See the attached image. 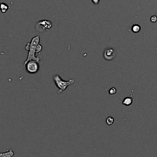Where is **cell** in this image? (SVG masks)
Returning <instances> with one entry per match:
<instances>
[{"label": "cell", "instance_id": "obj_11", "mask_svg": "<svg viewBox=\"0 0 157 157\" xmlns=\"http://www.w3.org/2000/svg\"><path fill=\"white\" fill-rule=\"evenodd\" d=\"M42 50V46L41 44H38V45L36 46V49H35V52H36L37 54H38L40 52H41Z\"/></svg>", "mask_w": 157, "mask_h": 157}, {"label": "cell", "instance_id": "obj_12", "mask_svg": "<svg viewBox=\"0 0 157 157\" xmlns=\"http://www.w3.org/2000/svg\"><path fill=\"white\" fill-rule=\"evenodd\" d=\"M109 94H111V95L115 94L116 93V89H115V87H112V88L109 89Z\"/></svg>", "mask_w": 157, "mask_h": 157}, {"label": "cell", "instance_id": "obj_13", "mask_svg": "<svg viewBox=\"0 0 157 157\" xmlns=\"http://www.w3.org/2000/svg\"><path fill=\"white\" fill-rule=\"evenodd\" d=\"M150 21H151V22H152V23L156 22V21H157V16H156V15H152V16L150 18Z\"/></svg>", "mask_w": 157, "mask_h": 157}, {"label": "cell", "instance_id": "obj_10", "mask_svg": "<svg viewBox=\"0 0 157 157\" xmlns=\"http://www.w3.org/2000/svg\"><path fill=\"white\" fill-rule=\"evenodd\" d=\"M106 122L108 125H112L114 123V118L112 117H108L106 120Z\"/></svg>", "mask_w": 157, "mask_h": 157}, {"label": "cell", "instance_id": "obj_2", "mask_svg": "<svg viewBox=\"0 0 157 157\" xmlns=\"http://www.w3.org/2000/svg\"><path fill=\"white\" fill-rule=\"evenodd\" d=\"M53 81L55 82V85L58 87V94L62 93L64 90H66L69 86L72 85L74 82H75V80L74 79H70L69 81H63L61 78V77L58 75H55L53 76Z\"/></svg>", "mask_w": 157, "mask_h": 157}, {"label": "cell", "instance_id": "obj_7", "mask_svg": "<svg viewBox=\"0 0 157 157\" xmlns=\"http://www.w3.org/2000/svg\"><path fill=\"white\" fill-rule=\"evenodd\" d=\"M9 9V6H8L7 4L4 2H1L0 3V11H1L2 13H6Z\"/></svg>", "mask_w": 157, "mask_h": 157}, {"label": "cell", "instance_id": "obj_3", "mask_svg": "<svg viewBox=\"0 0 157 157\" xmlns=\"http://www.w3.org/2000/svg\"><path fill=\"white\" fill-rule=\"evenodd\" d=\"M52 27V23L49 20H41L38 21L35 25V30L38 32H43L45 31H47Z\"/></svg>", "mask_w": 157, "mask_h": 157}, {"label": "cell", "instance_id": "obj_14", "mask_svg": "<svg viewBox=\"0 0 157 157\" xmlns=\"http://www.w3.org/2000/svg\"><path fill=\"white\" fill-rule=\"evenodd\" d=\"M92 3H93L94 5H98L100 0H92Z\"/></svg>", "mask_w": 157, "mask_h": 157}, {"label": "cell", "instance_id": "obj_1", "mask_svg": "<svg viewBox=\"0 0 157 157\" xmlns=\"http://www.w3.org/2000/svg\"><path fill=\"white\" fill-rule=\"evenodd\" d=\"M40 41V36L39 35H37V36H35L34 38H32V39L31 40L30 42H28L27 44H26V48H25L26 50L29 51V53H28V57L26 61L24 62V64L26 63H27L29 61H31V60H33V61H37V62H40V59L38 57L35 56V49H36V46L39 44Z\"/></svg>", "mask_w": 157, "mask_h": 157}, {"label": "cell", "instance_id": "obj_8", "mask_svg": "<svg viewBox=\"0 0 157 157\" xmlns=\"http://www.w3.org/2000/svg\"><path fill=\"white\" fill-rule=\"evenodd\" d=\"M13 156H14V152L12 151V150H9L8 151H6V153H0V156H2V157H12Z\"/></svg>", "mask_w": 157, "mask_h": 157}, {"label": "cell", "instance_id": "obj_9", "mask_svg": "<svg viewBox=\"0 0 157 157\" xmlns=\"http://www.w3.org/2000/svg\"><path fill=\"white\" fill-rule=\"evenodd\" d=\"M131 30H132V32H134V33H138V32H139L140 30H141V26H140L139 25H133L132 26Z\"/></svg>", "mask_w": 157, "mask_h": 157}, {"label": "cell", "instance_id": "obj_4", "mask_svg": "<svg viewBox=\"0 0 157 157\" xmlns=\"http://www.w3.org/2000/svg\"><path fill=\"white\" fill-rule=\"evenodd\" d=\"M26 71L29 74H35L39 70V63L31 60L24 64Z\"/></svg>", "mask_w": 157, "mask_h": 157}, {"label": "cell", "instance_id": "obj_6", "mask_svg": "<svg viewBox=\"0 0 157 157\" xmlns=\"http://www.w3.org/2000/svg\"><path fill=\"white\" fill-rule=\"evenodd\" d=\"M132 102H133V100H132V98H131V97H127V98H124L123 101V102H122V104H123V105L125 106H127V107H129V106L132 105Z\"/></svg>", "mask_w": 157, "mask_h": 157}, {"label": "cell", "instance_id": "obj_5", "mask_svg": "<svg viewBox=\"0 0 157 157\" xmlns=\"http://www.w3.org/2000/svg\"><path fill=\"white\" fill-rule=\"evenodd\" d=\"M116 57V51L112 48H106L103 52V58L106 61H112Z\"/></svg>", "mask_w": 157, "mask_h": 157}]
</instances>
